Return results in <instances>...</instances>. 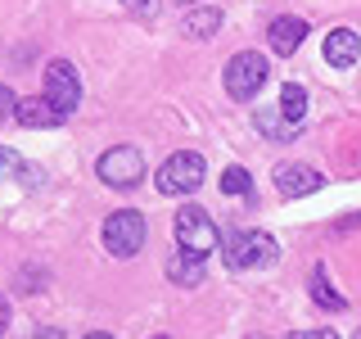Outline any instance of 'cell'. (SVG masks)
Segmentation results:
<instances>
[{"instance_id":"6da1fadb","label":"cell","mask_w":361,"mask_h":339,"mask_svg":"<svg viewBox=\"0 0 361 339\" xmlns=\"http://www.w3.org/2000/svg\"><path fill=\"white\" fill-rule=\"evenodd\" d=\"M221 254H226L231 271H257V267H271L280 258V244L267 231H235L221 240Z\"/></svg>"},{"instance_id":"7a4b0ae2","label":"cell","mask_w":361,"mask_h":339,"mask_svg":"<svg viewBox=\"0 0 361 339\" xmlns=\"http://www.w3.org/2000/svg\"><path fill=\"white\" fill-rule=\"evenodd\" d=\"M203 177H208V163H203V154H195V150H180V154H172L163 167H158V190L163 195H195V190L203 186Z\"/></svg>"},{"instance_id":"3957f363","label":"cell","mask_w":361,"mask_h":339,"mask_svg":"<svg viewBox=\"0 0 361 339\" xmlns=\"http://www.w3.org/2000/svg\"><path fill=\"white\" fill-rule=\"evenodd\" d=\"M172 231H176V244L185 249V254H199V258H208L212 249H217V222H212L208 213L199 208V203H185V208L176 213Z\"/></svg>"},{"instance_id":"277c9868","label":"cell","mask_w":361,"mask_h":339,"mask_svg":"<svg viewBox=\"0 0 361 339\" xmlns=\"http://www.w3.org/2000/svg\"><path fill=\"white\" fill-rule=\"evenodd\" d=\"M95 172L113 190H131V186H140V181H145V158H140V150H131V145H113V150L99 154Z\"/></svg>"},{"instance_id":"5b68a950","label":"cell","mask_w":361,"mask_h":339,"mask_svg":"<svg viewBox=\"0 0 361 339\" xmlns=\"http://www.w3.org/2000/svg\"><path fill=\"white\" fill-rule=\"evenodd\" d=\"M226 95L231 100H253L257 90L267 86V59L257 50H240L231 64H226Z\"/></svg>"},{"instance_id":"8992f818","label":"cell","mask_w":361,"mask_h":339,"mask_svg":"<svg viewBox=\"0 0 361 339\" xmlns=\"http://www.w3.org/2000/svg\"><path fill=\"white\" fill-rule=\"evenodd\" d=\"M145 218L140 213H131V208H122V213H113V218L104 222V249L113 258H131V254H140L145 249Z\"/></svg>"},{"instance_id":"52a82bcc","label":"cell","mask_w":361,"mask_h":339,"mask_svg":"<svg viewBox=\"0 0 361 339\" xmlns=\"http://www.w3.org/2000/svg\"><path fill=\"white\" fill-rule=\"evenodd\" d=\"M45 100H50L59 113H68V118H73V109L82 105V77H77V68L68 59L45 64Z\"/></svg>"},{"instance_id":"ba28073f","label":"cell","mask_w":361,"mask_h":339,"mask_svg":"<svg viewBox=\"0 0 361 339\" xmlns=\"http://www.w3.org/2000/svg\"><path fill=\"white\" fill-rule=\"evenodd\" d=\"M325 186V177L316 172L307 163H280L276 167V190L285 199H302V195H316V190Z\"/></svg>"},{"instance_id":"9c48e42d","label":"cell","mask_w":361,"mask_h":339,"mask_svg":"<svg viewBox=\"0 0 361 339\" xmlns=\"http://www.w3.org/2000/svg\"><path fill=\"white\" fill-rule=\"evenodd\" d=\"M14 118L23 122V127H63L68 113H59L45 95H32V100H18V113H14Z\"/></svg>"},{"instance_id":"30bf717a","label":"cell","mask_w":361,"mask_h":339,"mask_svg":"<svg viewBox=\"0 0 361 339\" xmlns=\"http://www.w3.org/2000/svg\"><path fill=\"white\" fill-rule=\"evenodd\" d=\"M325 59H330L334 68L357 64V59H361V37H357V32H348V28L330 32V37H325Z\"/></svg>"},{"instance_id":"8fae6325","label":"cell","mask_w":361,"mask_h":339,"mask_svg":"<svg viewBox=\"0 0 361 339\" xmlns=\"http://www.w3.org/2000/svg\"><path fill=\"white\" fill-rule=\"evenodd\" d=\"M302 37H307V23H302V18H276L271 32H267V41H271L276 54H293L302 45Z\"/></svg>"},{"instance_id":"7c38bea8","label":"cell","mask_w":361,"mask_h":339,"mask_svg":"<svg viewBox=\"0 0 361 339\" xmlns=\"http://www.w3.org/2000/svg\"><path fill=\"white\" fill-rule=\"evenodd\" d=\"M167 276H172L176 285H199V280L208 276V267H203L199 254H185V249H176L172 263H167Z\"/></svg>"},{"instance_id":"4fadbf2b","label":"cell","mask_w":361,"mask_h":339,"mask_svg":"<svg viewBox=\"0 0 361 339\" xmlns=\"http://www.w3.org/2000/svg\"><path fill=\"white\" fill-rule=\"evenodd\" d=\"M180 28H185V37H195V41H203V37H217V28H221V9H217V5L190 9Z\"/></svg>"},{"instance_id":"5bb4252c","label":"cell","mask_w":361,"mask_h":339,"mask_svg":"<svg viewBox=\"0 0 361 339\" xmlns=\"http://www.w3.org/2000/svg\"><path fill=\"white\" fill-rule=\"evenodd\" d=\"M280 118L293 122V127H302V113H307V90H302L298 82H285L280 86V100H276Z\"/></svg>"},{"instance_id":"9a60e30c","label":"cell","mask_w":361,"mask_h":339,"mask_svg":"<svg viewBox=\"0 0 361 339\" xmlns=\"http://www.w3.org/2000/svg\"><path fill=\"white\" fill-rule=\"evenodd\" d=\"M307 290H312V299L321 303V308H330V312H343V299L334 294L330 276H325V267H312V276H307Z\"/></svg>"},{"instance_id":"2e32d148","label":"cell","mask_w":361,"mask_h":339,"mask_svg":"<svg viewBox=\"0 0 361 339\" xmlns=\"http://www.w3.org/2000/svg\"><path fill=\"white\" fill-rule=\"evenodd\" d=\"M257 127H262L271 141H293L302 127H293V122H285L280 118V109H257Z\"/></svg>"},{"instance_id":"e0dca14e","label":"cell","mask_w":361,"mask_h":339,"mask_svg":"<svg viewBox=\"0 0 361 339\" xmlns=\"http://www.w3.org/2000/svg\"><path fill=\"white\" fill-rule=\"evenodd\" d=\"M221 190H226V195H244V199H253V177H248L244 167H226V172H221Z\"/></svg>"},{"instance_id":"ac0fdd59","label":"cell","mask_w":361,"mask_h":339,"mask_svg":"<svg viewBox=\"0 0 361 339\" xmlns=\"http://www.w3.org/2000/svg\"><path fill=\"white\" fill-rule=\"evenodd\" d=\"M18 167H23V163H18V154L9 150V145H0V177H14Z\"/></svg>"},{"instance_id":"d6986e66","label":"cell","mask_w":361,"mask_h":339,"mask_svg":"<svg viewBox=\"0 0 361 339\" xmlns=\"http://www.w3.org/2000/svg\"><path fill=\"white\" fill-rule=\"evenodd\" d=\"M14 113H18L14 90H9V86H0V122H5V118H14Z\"/></svg>"},{"instance_id":"ffe728a7","label":"cell","mask_w":361,"mask_h":339,"mask_svg":"<svg viewBox=\"0 0 361 339\" xmlns=\"http://www.w3.org/2000/svg\"><path fill=\"white\" fill-rule=\"evenodd\" d=\"M127 5L135 9V14H145V18H154V14H158V0H127Z\"/></svg>"},{"instance_id":"44dd1931","label":"cell","mask_w":361,"mask_h":339,"mask_svg":"<svg viewBox=\"0 0 361 339\" xmlns=\"http://www.w3.org/2000/svg\"><path fill=\"white\" fill-rule=\"evenodd\" d=\"M289 339H338L334 331H293Z\"/></svg>"},{"instance_id":"7402d4cb","label":"cell","mask_w":361,"mask_h":339,"mask_svg":"<svg viewBox=\"0 0 361 339\" xmlns=\"http://www.w3.org/2000/svg\"><path fill=\"white\" fill-rule=\"evenodd\" d=\"M5 326H9V303L0 299V335H5Z\"/></svg>"},{"instance_id":"603a6c76","label":"cell","mask_w":361,"mask_h":339,"mask_svg":"<svg viewBox=\"0 0 361 339\" xmlns=\"http://www.w3.org/2000/svg\"><path fill=\"white\" fill-rule=\"evenodd\" d=\"M32 339H63V335H59V331H37Z\"/></svg>"},{"instance_id":"cb8c5ba5","label":"cell","mask_w":361,"mask_h":339,"mask_svg":"<svg viewBox=\"0 0 361 339\" xmlns=\"http://www.w3.org/2000/svg\"><path fill=\"white\" fill-rule=\"evenodd\" d=\"M82 339H113V335H104V331H90V335H82Z\"/></svg>"},{"instance_id":"d4e9b609","label":"cell","mask_w":361,"mask_h":339,"mask_svg":"<svg viewBox=\"0 0 361 339\" xmlns=\"http://www.w3.org/2000/svg\"><path fill=\"white\" fill-rule=\"evenodd\" d=\"M180 5H195V0H180Z\"/></svg>"},{"instance_id":"484cf974","label":"cell","mask_w":361,"mask_h":339,"mask_svg":"<svg viewBox=\"0 0 361 339\" xmlns=\"http://www.w3.org/2000/svg\"><path fill=\"white\" fill-rule=\"evenodd\" d=\"M353 339H361V331H357V335H353Z\"/></svg>"},{"instance_id":"4316f807","label":"cell","mask_w":361,"mask_h":339,"mask_svg":"<svg viewBox=\"0 0 361 339\" xmlns=\"http://www.w3.org/2000/svg\"><path fill=\"white\" fill-rule=\"evenodd\" d=\"M154 339H163V335H154Z\"/></svg>"}]
</instances>
